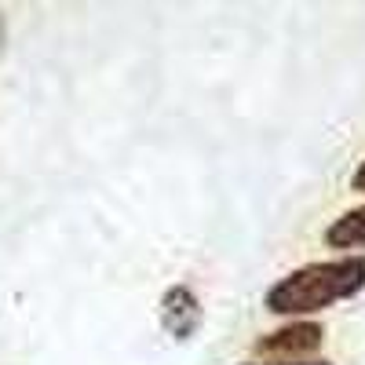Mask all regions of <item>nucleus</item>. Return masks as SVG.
I'll return each mask as SVG.
<instances>
[{"mask_svg":"<svg viewBox=\"0 0 365 365\" xmlns=\"http://www.w3.org/2000/svg\"><path fill=\"white\" fill-rule=\"evenodd\" d=\"M365 289V256H340L318 259L299 270H289L282 282H274L267 292V311L282 318L318 314L332 303L354 299Z\"/></svg>","mask_w":365,"mask_h":365,"instance_id":"f257e3e1","label":"nucleus"},{"mask_svg":"<svg viewBox=\"0 0 365 365\" xmlns=\"http://www.w3.org/2000/svg\"><path fill=\"white\" fill-rule=\"evenodd\" d=\"M322 344H325V329L318 322L296 318L274 332H263L252 344V351L263 358H274V361H311V354L322 351Z\"/></svg>","mask_w":365,"mask_h":365,"instance_id":"f03ea898","label":"nucleus"},{"mask_svg":"<svg viewBox=\"0 0 365 365\" xmlns=\"http://www.w3.org/2000/svg\"><path fill=\"white\" fill-rule=\"evenodd\" d=\"M161 325L172 340H190L201 325V299L190 285H172L161 296Z\"/></svg>","mask_w":365,"mask_h":365,"instance_id":"7ed1b4c3","label":"nucleus"},{"mask_svg":"<svg viewBox=\"0 0 365 365\" xmlns=\"http://www.w3.org/2000/svg\"><path fill=\"white\" fill-rule=\"evenodd\" d=\"M325 245L329 249H365V205L344 212V216L329 223Z\"/></svg>","mask_w":365,"mask_h":365,"instance_id":"20e7f679","label":"nucleus"},{"mask_svg":"<svg viewBox=\"0 0 365 365\" xmlns=\"http://www.w3.org/2000/svg\"><path fill=\"white\" fill-rule=\"evenodd\" d=\"M241 365H332V361H318V358H311V361H241Z\"/></svg>","mask_w":365,"mask_h":365,"instance_id":"39448f33","label":"nucleus"},{"mask_svg":"<svg viewBox=\"0 0 365 365\" xmlns=\"http://www.w3.org/2000/svg\"><path fill=\"white\" fill-rule=\"evenodd\" d=\"M351 190H358V194H365V161L358 165V172L351 175Z\"/></svg>","mask_w":365,"mask_h":365,"instance_id":"423d86ee","label":"nucleus"},{"mask_svg":"<svg viewBox=\"0 0 365 365\" xmlns=\"http://www.w3.org/2000/svg\"><path fill=\"white\" fill-rule=\"evenodd\" d=\"M0 51H4V11H0Z\"/></svg>","mask_w":365,"mask_h":365,"instance_id":"0eeeda50","label":"nucleus"}]
</instances>
